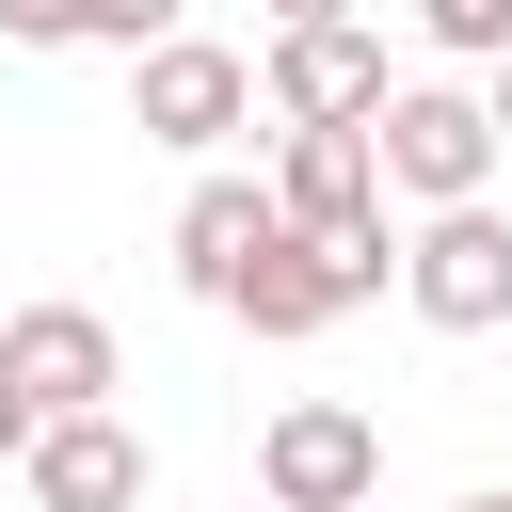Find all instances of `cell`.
Instances as JSON below:
<instances>
[{"mask_svg": "<svg viewBox=\"0 0 512 512\" xmlns=\"http://www.w3.org/2000/svg\"><path fill=\"white\" fill-rule=\"evenodd\" d=\"M368 176H384V208H464V192H496V112L464 80H384Z\"/></svg>", "mask_w": 512, "mask_h": 512, "instance_id": "1", "label": "cell"}, {"mask_svg": "<svg viewBox=\"0 0 512 512\" xmlns=\"http://www.w3.org/2000/svg\"><path fill=\"white\" fill-rule=\"evenodd\" d=\"M400 304H416L432 336H496V320H512V208H496V192L416 208V224H400Z\"/></svg>", "mask_w": 512, "mask_h": 512, "instance_id": "2", "label": "cell"}, {"mask_svg": "<svg viewBox=\"0 0 512 512\" xmlns=\"http://www.w3.org/2000/svg\"><path fill=\"white\" fill-rule=\"evenodd\" d=\"M128 128L176 144V160H208V144L256 128V64L208 48V32H160V48H128Z\"/></svg>", "mask_w": 512, "mask_h": 512, "instance_id": "3", "label": "cell"}, {"mask_svg": "<svg viewBox=\"0 0 512 512\" xmlns=\"http://www.w3.org/2000/svg\"><path fill=\"white\" fill-rule=\"evenodd\" d=\"M256 496H272V512H368V496H384V416L288 400V416L256 432Z\"/></svg>", "mask_w": 512, "mask_h": 512, "instance_id": "4", "label": "cell"}, {"mask_svg": "<svg viewBox=\"0 0 512 512\" xmlns=\"http://www.w3.org/2000/svg\"><path fill=\"white\" fill-rule=\"evenodd\" d=\"M256 112H272V128H368V112H384V32H368V16L272 32V48H256Z\"/></svg>", "mask_w": 512, "mask_h": 512, "instance_id": "5", "label": "cell"}, {"mask_svg": "<svg viewBox=\"0 0 512 512\" xmlns=\"http://www.w3.org/2000/svg\"><path fill=\"white\" fill-rule=\"evenodd\" d=\"M0 384H16V400H32V432H48V416H112L128 352H112V320H96V304H0Z\"/></svg>", "mask_w": 512, "mask_h": 512, "instance_id": "6", "label": "cell"}, {"mask_svg": "<svg viewBox=\"0 0 512 512\" xmlns=\"http://www.w3.org/2000/svg\"><path fill=\"white\" fill-rule=\"evenodd\" d=\"M16 480H32V512H144V432L128 416H48L16 448Z\"/></svg>", "mask_w": 512, "mask_h": 512, "instance_id": "7", "label": "cell"}, {"mask_svg": "<svg viewBox=\"0 0 512 512\" xmlns=\"http://www.w3.org/2000/svg\"><path fill=\"white\" fill-rule=\"evenodd\" d=\"M368 208H384L368 128H288V144H272V224H288V240H336V224H368Z\"/></svg>", "mask_w": 512, "mask_h": 512, "instance_id": "8", "label": "cell"}, {"mask_svg": "<svg viewBox=\"0 0 512 512\" xmlns=\"http://www.w3.org/2000/svg\"><path fill=\"white\" fill-rule=\"evenodd\" d=\"M256 240H272V176H192V208H176V288L224 304Z\"/></svg>", "mask_w": 512, "mask_h": 512, "instance_id": "9", "label": "cell"}, {"mask_svg": "<svg viewBox=\"0 0 512 512\" xmlns=\"http://www.w3.org/2000/svg\"><path fill=\"white\" fill-rule=\"evenodd\" d=\"M416 32H432L448 64H496V48H512V0H416Z\"/></svg>", "mask_w": 512, "mask_h": 512, "instance_id": "10", "label": "cell"}, {"mask_svg": "<svg viewBox=\"0 0 512 512\" xmlns=\"http://www.w3.org/2000/svg\"><path fill=\"white\" fill-rule=\"evenodd\" d=\"M0 48H96L80 0H0Z\"/></svg>", "mask_w": 512, "mask_h": 512, "instance_id": "11", "label": "cell"}, {"mask_svg": "<svg viewBox=\"0 0 512 512\" xmlns=\"http://www.w3.org/2000/svg\"><path fill=\"white\" fill-rule=\"evenodd\" d=\"M80 16H96V48H160V32L192 16V0H80Z\"/></svg>", "mask_w": 512, "mask_h": 512, "instance_id": "12", "label": "cell"}, {"mask_svg": "<svg viewBox=\"0 0 512 512\" xmlns=\"http://www.w3.org/2000/svg\"><path fill=\"white\" fill-rule=\"evenodd\" d=\"M320 16H352V0H272V32H320Z\"/></svg>", "mask_w": 512, "mask_h": 512, "instance_id": "13", "label": "cell"}, {"mask_svg": "<svg viewBox=\"0 0 512 512\" xmlns=\"http://www.w3.org/2000/svg\"><path fill=\"white\" fill-rule=\"evenodd\" d=\"M16 448H32V400H16V384H0V464H16Z\"/></svg>", "mask_w": 512, "mask_h": 512, "instance_id": "14", "label": "cell"}, {"mask_svg": "<svg viewBox=\"0 0 512 512\" xmlns=\"http://www.w3.org/2000/svg\"><path fill=\"white\" fill-rule=\"evenodd\" d=\"M480 112H496V160H512V48H496V96H480Z\"/></svg>", "mask_w": 512, "mask_h": 512, "instance_id": "15", "label": "cell"}, {"mask_svg": "<svg viewBox=\"0 0 512 512\" xmlns=\"http://www.w3.org/2000/svg\"><path fill=\"white\" fill-rule=\"evenodd\" d=\"M464 512H512V496H464Z\"/></svg>", "mask_w": 512, "mask_h": 512, "instance_id": "16", "label": "cell"}]
</instances>
